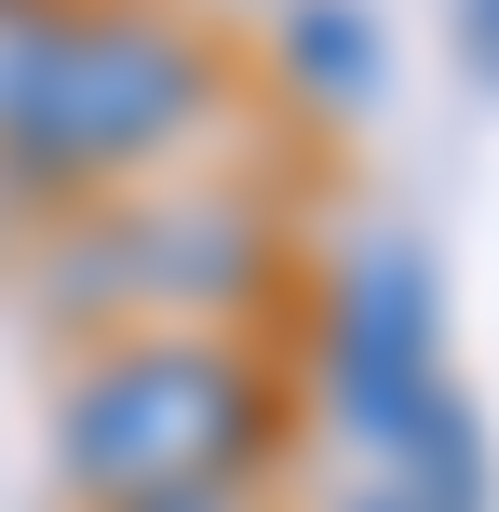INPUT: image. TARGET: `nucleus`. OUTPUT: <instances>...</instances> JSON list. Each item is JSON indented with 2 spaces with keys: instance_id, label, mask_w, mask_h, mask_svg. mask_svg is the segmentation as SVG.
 Returning a JSON list of instances; mask_svg holds the SVG:
<instances>
[{
  "instance_id": "1",
  "label": "nucleus",
  "mask_w": 499,
  "mask_h": 512,
  "mask_svg": "<svg viewBox=\"0 0 499 512\" xmlns=\"http://www.w3.org/2000/svg\"><path fill=\"white\" fill-rule=\"evenodd\" d=\"M284 378L257 337H95V364L54 405V472L81 512H135V499H203V486H257L284 459Z\"/></svg>"
},
{
  "instance_id": "2",
  "label": "nucleus",
  "mask_w": 499,
  "mask_h": 512,
  "mask_svg": "<svg viewBox=\"0 0 499 512\" xmlns=\"http://www.w3.org/2000/svg\"><path fill=\"white\" fill-rule=\"evenodd\" d=\"M203 122H216V41L176 0H68V27L41 41L14 122H0V189L108 203V189H149Z\"/></svg>"
},
{
  "instance_id": "3",
  "label": "nucleus",
  "mask_w": 499,
  "mask_h": 512,
  "mask_svg": "<svg viewBox=\"0 0 499 512\" xmlns=\"http://www.w3.org/2000/svg\"><path fill=\"white\" fill-rule=\"evenodd\" d=\"M284 297V230H270L257 189H108L81 203V230L41 256V310L95 337H243Z\"/></svg>"
},
{
  "instance_id": "4",
  "label": "nucleus",
  "mask_w": 499,
  "mask_h": 512,
  "mask_svg": "<svg viewBox=\"0 0 499 512\" xmlns=\"http://www.w3.org/2000/svg\"><path fill=\"white\" fill-rule=\"evenodd\" d=\"M446 391L459 378H446V270H432V243H351L338 283H324V418L378 459Z\"/></svg>"
},
{
  "instance_id": "5",
  "label": "nucleus",
  "mask_w": 499,
  "mask_h": 512,
  "mask_svg": "<svg viewBox=\"0 0 499 512\" xmlns=\"http://www.w3.org/2000/svg\"><path fill=\"white\" fill-rule=\"evenodd\" d=\"M284 68L324 108H365L378 95V14L365 0H284Z\"/></svg>"
},
{
  "instance_id": "6",
  "label": "nucleus",
  "mask_w": 499,
  "mask_h": 512,
  "mask_svg": "<svg viewBox=\"0 0 499 512\" xmlns=\"http://www.w3.org/2000/svg\"><path fill=\"white\" fill-rule=\"evenodd\" d=\"M54 27H68V0H0V122H14V95H27V68H41Z\"/></svg>"
},
{
  "instance_id": "7",
  "label": "nucleus",
  "mask_w": 499,
  "mask_h": 512,
  "mask_svg": "<svg viewBox=\"0 0 499 512\" xmlns=\"http://www.w3.org/2000/svg\"><path fill=\"white\" fill-rule=\"evenodd\" d=\"M459 54H473V81H499V0H459Z\"/></svg>"
},
{
  "instance_id": "8",
  "label": "nucleus",
  "mask_w": 499,
  "mask_h": 512,
  "mask_svg": "<svg viewBox=\"0 0 499 512\" xmlns=\"http://www.w3.org/2000/svg\"><path fill=\"white\" fill-rule=\"evenodd\" d=\"M135 512H270L257 486H203V499H135Z\"/></svg>"
},
{
  "instance_id": "9",
  "label": "nucleus",
  "mask_w": 499,
  "mask_h": 512,
  "mask_svg": "<svg viewBox=\"0 0 499 512\" xmlns=\"http://www.w3.org/2000/svg\"><path fill=\"white\" fill-rule=\"evenodd\" d=\"M351 512H405V499H351Z\"/></svg>"
}]
</instances>
